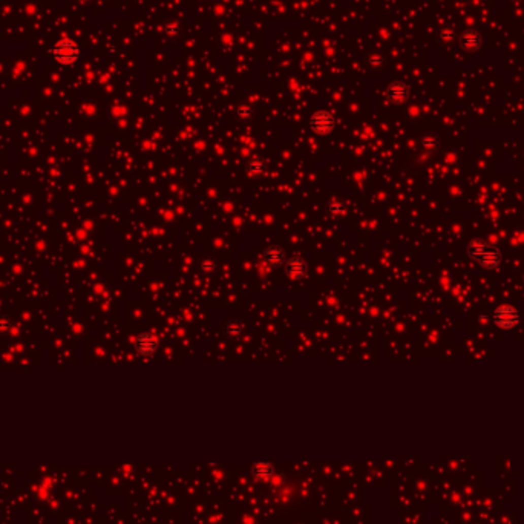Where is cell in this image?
Instances as JSON below:
<instances>
[{
  "mask_svg": "<svg viewBox=\"0 0 524 524\" xmlns=\"http://www.w3.org/2000/svg\"><path fill=\"white\" fill-rule=\"evenodd\" d=\"M80 46L71 40V39H63V40H58L52 49H51V55L52 58L60 63V64H72L75 63L78 58H80Z\"/></svg>",
  "mask_w": 524,
  "mask_h": 524,
  "instance_id": "obj_1",
  "label": "cell"
},
{
  "mask_svg": "<svg viewBox=\"0 0 524 524\" xmlns=\"http://www.w3.org/2000/svg\"><path fill=\"white\" fill-rule=\"evenodd\" d=\"M334 126L336 120L328 111H317L310 118V129L317 135H328L330 132H333Z\"/></svg>",
  "mask_w": 524,
  "mask_h": 524,
  "instance_id": "obj_2",
  "label": "cell"
},
{
  "mask_svg": "<svg viewBox=\"0 0 524 524\" xmlns=\"http://www.w3.org/2000/svg\"><path fill=\"white\" fill-rule=\"evenodd\" d=\"M519 320V313L516 308L510 305L498 307L494 313V323L501 330H510L513 328Z\"/></svg>",
  "mask_w": 524,
  "mask_h": 524,
  "instance_id": "obj_3",
  "label": "cell"
},
{
  "mask_svg": "<svg viewBox=\"0 0 524 524\" xmlns=\"http://www.w3.org/2000/svg\"><path fill=\"white\" fill-rule=\"evenodd\" d=\"M158 346H159V340L152 333H143V334L137 336V339H135V349H137V353L141 356L147 357V356L155 354Z\"/></svg>",
  "mask_w": 524,
  "mask_h": 524,
  "instance_id": "obj_4",
  "label": "cell"
},
{
  "mask_svg": "<svg viewBox=\"0 0 524 524\" xmlns=\"http://www.w3.org/2000/svg\"><path fill=\"white\" fill-rule=\"evenodd\" d=\"M458 43L460 48L466 52H474L478 51L483 45V36L475 31V29H468L458 36Z\"/></svg>",
  "mask_w": 524,
  "mask_h": 524,
  "instance_id": "obj_5",
  "label": "cell"
},
{
  "mask_svg": "<svg viewBox=\"0 0 524 524\" xmlns=\"http://www.w3.org/2000/svg\"><path fill=\"white\" fill-rule=\"evenodd\" d=\"M285 273L288 278L291 279H302L307 272H308V264L302 259V257H290L288 260H285Z\"/></svg>",
  "mask_w": 524,
  "mask_h": 524,
  "instance_id": "obj_6",
  "label": "cell"
},
{
  "mask_svg": "<svg viewBox=\"0 0 524 524\" xmlns=\"http://www.w3.org/2000/svg\"><path fill=\"white\" fill-rule=\"evenodd\" d=\"M275 474H276V469H275L273 463H270V462H256L251 466V475L256 481L270 483V480L273 478Z\"/></svg>",
  "mask_w": 524,
  "mask_h": 524,
  "instance_id": "obj_7",
  "label": "cell"
},
{
  "mask_svg": "<svg viewBox=\"0 0 524 524\" xmlns=\"http://www.w3.org/2000/svg\"><path fill=\"white\" fill-rule=\"evenodd\" d=\"M386 97L391 103L394 105H402L408 100L409 97V87L408 84L402 83V81H396L392 83L389 87H388V91H386Z\"/></svg>",
  "mask_w": 524,
  "mask_h": 524,
  "instance_id": "obj_8",
  "label": "cell"
},
{
  "mask_svg": "<svg viewBox=\"0 0 524 524\" xmlns=\"http://www.w3.org/2000/svg\"><path fill=\"white\" fill-rule=\"evenodd\" d=\"M264 260L270 267H281L285 264V251L278 245H272L264 251Z\"/></svg>",
  "mask_w": 524,
  "mask_h": 524,
  "instance_id": "obj_9",
  "label": "cell"
},
{
  "mask_svg": "<svg viewBox=\"0 0 524 524\" xmlns=\"http://www.w3.org/2000/svg\"><path fill=\"white\" fill-rule=\"evenodd\" d=\"M478 260H480V264H481L484 269L492 270V269H497V267L500 266L501 256H500V251H498V250H495V248H487V250L478 257Z\"/></svg>",
  "mask_w": 524,
  "mask_h": 524,
  "instance_id": "obj_10",
  "label": "cell"
},
{
  "mask_svg": "<svg viewBox=\"0 0 524 524\" xmlns=\"http://www.w3.org/2000/svg\"><path fill=\"white\" fill-rule=\"evenodd\" d=\"M247 172L253 178H260L267 173V162L262 158H251L247 162Z\"/></svg>",
  "mask_w": 524,
  "mask_h": 524,
  "instance_id": "obj_11",
  "label": "cell"
},
{
  "mask_svg": "<svg viewBox=\"0 0 524 524\" xmlns=\"http://www.w3.org/2000/svg\"><path fill=\"white\" fill-rule=\"evenodd\" d=\"M326 212L331 218H340L346 212V204L342 200H333L326 206Z\"/></svg>",
  "mask_w": 524,
  "mask_h": 524,
  "instance_id": "obj_12",
  "label": "cell"
},
{
  "mask_svg": "<svg viewBox=\"0 0 524 524\" xmlns=\"http://www.w3.org/2000/svg\"><path fill=\"white\" fill-rule=\"evenodd\" d=\"M489 247H487V244L484 242V241H481V239H475V241H472L471 244H469V247H468V253H469V256L472 257V259H478L486 250H487Z\"/></svg>",
  "mask_w": 524,
  "mask_h": 524,
  "instance_id": "obj_13",
  "label": "cell"
},
{
  "mask_svg": "<svg viewBox=\"0 0 524 524\" xmlns=\"http://www.w3.org/2000/svg\"><path fill=\"white\" fill-rule=\"evenodd\" d=\"M244 330H245V325L242 322H228L227 326H225V334L230 337V339H238L244 334Z\"/></svg>",
  "mask_w": 524,
  "mask_h": 524,
  "instance_id": "obj_14",
  "label": "cell"
},
{
  "mask_svg": "<svg viewBox=\"0 0 524 524\" xmlns=\"http://www.w3.org/2000/svg\"><path fill=\"white\" fill-rule=\"evenodd\" d=\"M420 146L426 152H434L437 147H439V140H437V137H434V135H424L420 141Z\"/></svg>",
  "mask_w": 524,
  "mask_h": 524,
  "instance_id": "obj_15",
  "label": "cell"
},
{
  "mask_svg": "<svg viewBox=\"0 0 524 524\" xmlns=\"http://www.w3.org/2000/svg\"><path fill=\"white\" fill-rule=\"evenodd\" d=\"M457 39H458V32H457V29L452 28V26H446V28H443V29L440 31V40H442L443 43H452V42L457 40Z\"/></svg>",
  "mask_w": 524,
  "mask_h": 524,
  "instance_id": "obj_16",
  "label": "cell"
},
{
  "mask_svg": "<svg viewBox=\"0 0 524 524\" xmlns=\"http://www.w3.org/2000/svg\"><path fill=\"white\" fill-rule=\"evenodd\" d=\"M215 270H216V262H215L213 259L206 257V259L201 260V264H200V272H201L203 275L209 276V275H212Z\"/></svg>",
  "mask_w": 524,
  "mask_h": 524,
  "instance_id": "obj_17",
  "label": "cell"
},
{
  "mask_svg": "<svg viewBox=\"0 0 524 524\" xmlns=\"http://www.w3.org/2000/svg\"><path fill=\"white\" fill-rule=\"evenodd\" d=\"M13 328V322L7 314H0V336H7Z\"/></svg>",
  "mask_w": 524,
  "mask_h": 524,
  "instance_id": "obj_18",
  "label": "cell"
},
{
  "mask_svg": "<svg viewBox=\"0 0 524 524\" xmlns=\"http://www.w3.org/2000/svg\"><path fill=\"white\" fill-rule=\"evenodd\" d=\"M251 115H253V109H251L248 105H241V106L236 109V117H238L239 120H242V121L248 120Z\"/></svg>",
  "mask_w": 524,
  "mask_h": 524,
  "instance_id": "obj_19",
  "label": "cell"
},
{
  "mask_svg": "<svg viewBox=\"0 0 524 524\" xmlns=\"http://www.w3.org/2000/svg\"><path fill=\"white\" fill-rule=\"evenodd\" d=\"M272 487H275V489H279L282 484H284V477L279 474V472H276L275 475H273V478L270 480V483H269Z\"/></svg>",
  "mask_w": 524,
  "mask_h": 524,
  "instance_id": "obj_20",
  "label": "cell"
},
{
  "mask_svg": "<svg viewBox=\"0 0 524 524\" xmlns=\"http://www.w3.org/2000/svg\"><path fill=\"white\" fill-rule=\"evenodd\" d=\"M81 2H84V0H81Z\"/></svg>",
  "mask_w": 524,
  "mask_h": 524,
  "instance_id": "obj_21",
  "label": "cell"
}]
</instances>
